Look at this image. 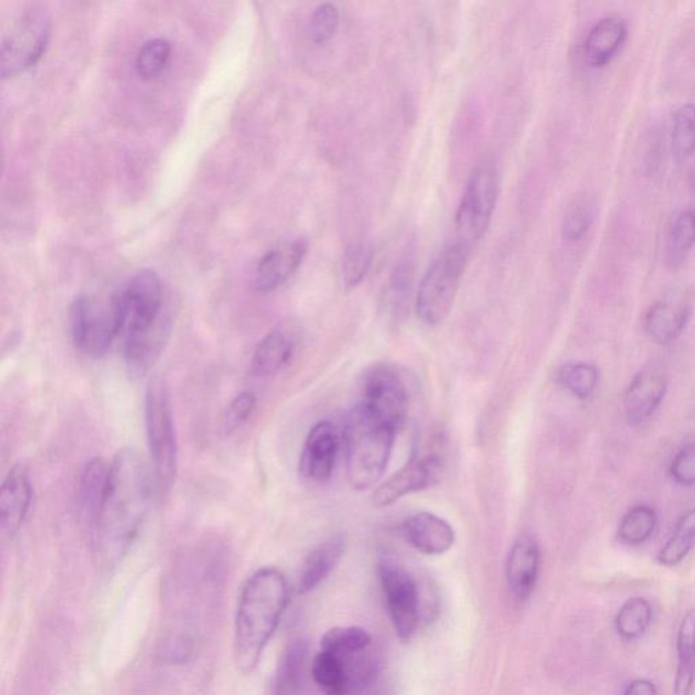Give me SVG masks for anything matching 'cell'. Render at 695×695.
I'll use <instances>...</instances> for the list:
<instances>
[{"label":"cell","instance_id":"30bf717a","mask_svg":"<svg viewBox=\"0 0 695 695\" xmlns=\"http://www.w3.org/2000/svg\"><path fill=\"white\" fill-rule=\"evenodd\" d=\"M378 573L381 590L389 608L392 628L403 642L412 640L420 624L419 586L401 563L384 558Z\"/></svg>","mask_w":695,"mask_h":695},{"label":"cell","instance_id":"5b68a950","mask_svg":"<svg viewBox=\"0 0 695 695\" xmlns=\"http://www.w3.org/2000/svg\"><path fill=\"white\" fill-rule=\"evenodd\" d=\"M145 423L157 493L164 494L174 486L179 471V446L169 389L162 378H153L147 386Z\"/></svg>","mask_w":695,"mask_h":695},{"label":"cell","instance_id":"d4e9b609","mask_svg":"<svg viewBox=\"0 0 695 695\" xmlns=\"http://www.w3.org/2000/svg\"><path fill=\"white\" fill-rule=\"evenodd\" d=\"M311 674L327 695H350L343 659L338 654L319 652L312 660Z\"/></svg>","mask_w":695,"mask_h":695},{"label":"cell","instance_id":"484cf974","mask_svg":"<svg viewBox=\"0 0 695 695\" xmlns=\"http://www.w3.org/2000/svg\"><path fill=\"white\" fill-rule=\"evenodd\" d=\"M695 546V509L686 512L677 522L675 532L662 550L657 561L663 567H675L685 560Z\"/></svg>","mask_w":695,"mask_h":695},{"label":"cell","instance_id":"d6a6232c","mask_svg":"<svg viewBox=\"0 0 695 695\" xmlns=\"http://www.w3.org/2000/svg\"><path fill=\"white\" fill-rule=\"evenodd\" d=\"M695 244V210L686 209L677 216L669 238V261L682 262Z\"/></svg>","mask_w":695,"mask_h":695},{"label":"cell","instance_id":"e0dca14e","mask_svg":"<svg viewBox=\"0 0 695 695\" xmlns=\"http://www.w3.org/2000/svg\"><path fill=\"white\" fill-rule=\"evenodd\" d=\"M402 534L412 548L426 556L444 555L457 538L452 524L431 512H418L407 517Z\"/></svg>","mask_w":695,"mask_h":695},{"label":"cell","instance_id":"6da1fadb","mask_svg":"<svg viewBox=\"0 0 695 695\" xmlns=\"http://www.w3.org/2000/svg\"><path fill=\"white\" fill-rule=\"evenodd\" d=\"M153 492L157 488L150 460L138 449H119L111 463L104 505L90 529L100 566L116 567L127 555L144 527Z\"/></svg>","mask_w":695,"mask_h":695},{"label":"cell","instance_id":"e575fe53","mask_svg":"<svg viewBox=\"0 0 695 695\" xmlns=\"http://www.w3.org/2000/svg\"><path fill=\"white\" fill-rule=\"evenodd\" d=\"M374 261V250L368 243L356 242L346 248L343 255V277L346 287L355 288L367 276Z\"/></svg>","mask_w":695,"mask_h":695},{"label":"cell","instance_id":"7402d4cb","mask_svg":"<svg viewBox=\"0 0 695 695\" xmlns=\"http://www.w3.org/2000/svg\"><path fill=\"white\" fill-rule=\"evenodd\" d=\"M111 464L105 459L95 457L88 460L79 477L78 501L83 520L89 523V528L99 520L102 505L110 487Z\"/></svg>","mask_w":695,"mask_h":695},{"label":"cell","instance_id":"cb8c5ba5","mask_svg":"<svg viewBox=\"0 0 695 695\" xmlns=\"http://www.w3.org/2000/svg\"><path fill=\"white\" fill-rule=\"evenodd\" d=\"M674 695H692L695 685V608L683 615L676 637Z\"/></svg>","mask_w":695,"mask_h":695},{"label":"cell","instance_id":"4fadbf2b","mask_svg":"<svg viewBox=\"0 0 695 695\" xmlns=\"http://www.w3.org/2000/svg\"><path fill=\"white\" fill-rule=\"evenodd\" d=\"M339 449L338 429L330 421H319L307 434L301 449V475L311 481H328L338 464Z\"/></svg>","mask_w":695,"mask_h":695},{"label":"cell","instance_id":"ac0fdd59","mask_svg":"<svg viewBox=\"0 0 695 695\" xmlns=\"http://www.w3.org/2000/svg\"><path fill=\"white\" fill-rule=\"evenodd\" d=\"M299 343L298 329L282 324L262 339L250 361V373L254 378H270L287 366Z\"/></svg>","mask_w":695,"mask_h":695},{"label":"cell","instance_id":"1f68e13d","mask_svg":"<svg viewBox=\"0 0 695 695\" xmlns=\"http://www.w3.org/2000/svg\"><path fill=\"white\" fill-rule=\"evenodd\" d=\"M672 147L677 161L691 158L695 152V105L685 104L676 111L672 127Z\"/></svg>","mask_w":695,"mask_h":695},{"label":"cell","instance_id":"836d02e7","mask_svg":"<svg viewBox=\"0 0 695 695\" xmlns=\"http://www.w3.org/2000/svg\"><path fill=\"white\" fill-rule=\"evenodd\" d=\"M592 221V203L580 195L569 203L562 219V237L568 242H578L589 231Z\"/></svg>","mask_w":695,"mask_h":695},{"label":"cell","instance_id":"3957f363","mask_svg":"<svg viewBox=\"0 0 695 695\" xmlns=\"http://www.w3.org/2000/svg\"><path fill=\"white\" fill-rule=\"evenodd\" d=\"M289 602L286 577L276 568H262L244 583L239 596L233 653L239 671L252 674L281 624Z\"/></svg>","mask_w":695,"mask_h":695},{"label":"cell","instance_id":"d6986e66","mask_svg":"<svg viewBox=\"0 0 695 695\" xmlns=\"http://www.w3.org/2000/svg\"><path fill=\"white\" fill-rule=\"evenodd\" d=\"M540 566L539 546L532 537L517 539L506 560L505 574L512 596L524 602L537 585Z\"/></svg>","mask_w":695,"mask_h":695},{"label":"cell","instance_id":"2e32d148","mask_svg":"<svg viewBox=\"0 0 695 695\" xmlns=\"http://www.w3.org/2000/svg\"><path fill=\"white\" fill-rule=\"evenodd\" d=\"M307 253L304 239H296L270 250L262 255L254 273L255 288L261 293H271L287 283L299 270Z\"/></svg>","mask_w":695,"mask_h":695},{"label":"cell","instance_id":"4dcf8cb0","mask_svg":"<svg viewBox=\"0 0 695 695\" xmlns=\"http://www.w3.org/2000/svg\"><path fill=\"white\" fill-rule=\"evenodd\" d=\"M170 55H172V47H170L168 39L159 37L148 39L136 55L135 67L138 76L146 81L161 76L164 68L168 67Z\"/></svg>","mask_w":695,"mask_h":695},{"label":"cell","instance_id":"52a82bcc","mask_svg":"<svg viewBox=\"0 0 695 695\" xmlns=\"http://www.w3.org/2000/svg\"><path fill=\"white\" fill-rule=\"evenodd\" d=\"M499 192L500 175L495 164L491 161L478 163L467 180L455 215L457 241L470 248L480 241L491 225Z\"/></svg>","mask_w":695,"mask_h":695},{"label":"cell","instance_id":"8992f818","mask_svg":"<svg viewBox=\"0 0 695 695\" xmlns=\"http://www.w3.org/2000/svg\"><path fill=\"white\" fill-rule=\"evenodd\" d=\"M470 254V247L454 241L432 261L415 295V311L421 321L434 327L452 312Z\"/></svg>","mask_w":695,"mask_h":695},{"label":"cell","instance_id":"74e56055","mask_svg":"<svg viewBox=\"0 0 695 695\" xmlns=\"http://www.w3.org/2000/svg\"><path fill=\"white\" fill-rule=\"evenodd\" d=\"M672 480L681 487L695 486V443L687 444L672 459L670 467Z\"/></svg>","mask_w":695,"mask_h":695},{"label":"cell","instance_id":"f546056e","mask_svg":"<svg viewBox=\"0 0 695 695\" xmlns=\"http://www.w3.org/2000/svg\"><path fill=\"white\" fill-rule=\"evenodd\" d=\"M652 617V607L647 600L640 596L630 597L619 608L615 626H617L618 635L625 640H636L646 634Z\"/></svg>","mask_w":695,"mask_h":695},{"label":"cell","instance_id":"9a60e30c","mask_svg":"<svg viewBox=\"0 0 695 695\" xmlns=\"http://www.w3.org/2000/svg\"><path fill=\"white\" fill-rule=\"evenodd\" d=\"M437 465L435 457H418L409 460L406 466L375 489L374 505L385 509L406 495L424 491L434 481Z\"/></svg>","mask_w":695,"mask_h":695},{"label":"cell","instance_id":"8d00e7d4","mask_svg":"<svg viewBox=\"0 0 695 695\" xmlns=\"http://www.w3.org/2000/svg\"><path fill=\"white\" fill-rule=\"evenodd\" d=\"M255 407H258V397L253 391H242L233 398L230 406L227 407L224 418V430L226 434H232L247 424L252 418Z\"/></svg>","mask_w":695,"mask_h":695},{"label":"cell","instance_id":"d590c367","mask_svg":"<svg viewBox=\"0 0 695 695\" xmlns=\"http://www.w3.org/2000/svg\"><path fill=\"white\" fill-rule=\"evenodd\" d=\"M340 13L333 3L319 4L310 19V37L312 43L327 45L332 42L339 31Z\"/></svg>","mask_w":695,"mask_h":695},{"label":"cell","instance_id":"44dd1931","mask_svg":"<svg viewBox=\"0 0 695 695\" xmlns=\"http://www.w3.org/2000/svg\"><path fill=\"white\" fill-rule=\"evenodd\" d=\"M346 546L345 534L340 533L310 551L299 574V594H307V592L316 590L330 577V573L338 568L341 558L344 557Z\"/></svg>","mask_w":695,"mask_h":695},{"label":"cell","instance_id":"ffe728a7","mask_svg":"<svg viewBox=\"0 0 695 695\" xmlns=\"http://www.w3.org/2000/svg\"><path fill=\"white\" fill-rule=\"evenodd\" d=\"M628 38V26L617 16H606L591 27L583 47L586 65L603 68L612 62Z\"/></svg>","mask_w":695,"mask_h":695},{"label":"cell","instance_id":"7c38bea8","mask_svg":"<svg viewBox=\"0 0 695 695\" xmlns=\"http://www.w3.org/2000/svg\"><path fill=\"white\" fill-rule=\"evenodd\" d=\"M33 501L31 472L24 464H15L0 488V526L5 537L20 533L30 515Z\"/></svg>","mask_w":695,"mask_h":695},{"label":"cell","instance_id":"ba28073f","mask_svg":"<svg viewBox=\"0 0 695 695\" xmlns=\"http://www.w3.org/2000/svg\"><path fill=\"white\" fill-rule=\"evenodd\" d=\"M68 329L76 350L90 358H101L111 352L118 340V327L112 301L106 305L90 296L72 301Z\"/></svg>","mask_w":695,"mask_h":695},{"label":"cell","instance_id":"9c48e42d","mask_svg":"<svg viewBox=\"0 0 695 695\" xmlns=\"http://www.w3.org/2000/svg\"><path fill=\"white\" fill-rule=\"evenodd\" d=\"M50 24L47 15L31 11L4 34L0 45V72L13 78L36 66L48 47Z\"/></svg>","mask_w":695,"mask_h":695},{"label":"cell","instance_id":"83f0119b","mask_svg":"<svg viewBox=\"0 0 695 695\" xmlns=\"http://www.w3.org/2000/svg\"><path fill=\"white\" fill-rule=\"evenodd\" d=\"M557 381L578 400H586L600 384V369L591 363H567L558 369Z\"/></svg>","mask_w":695,"mask_h":695},{"label":"cell","instance_id":"7a4b0ae2","mask_svg":"<svg viewBox=\"0 0 695 695\" xmlns=\"http://www.w3.org/2000/svg\"><path fill=\"white\" fill-rule=\"evenodd\" d=\"M122 340L124 362L133 378L150 372L168 344L172 321L164 309L161 278L140 271L111 299Z\"/></svg>","mask_w":695,"mask_h":695},{"label":"cell","instance_id":"f35d334b","mask_svg":"<svg viewBox=\"0 0 695 695\" xmlns=\"http://www.w3.org/2000/svg\"><path fill=\"white\" fill-rule=\"evenodd\" d=\"M624 695H658V691L651 681L636 680L626 687Z\"/></svg>","mask_w":695,"mask_h":695},{"label":"cell","instance_id":"4316f807","mask_svg":"<svg viewBox=\"0 0 695 695\" xmlns=\"http://www.w3.org/2000/svg\"><path fill=\"white\" fill-rule=\"evenodd\" d=\"M372 643L373 637L366 629L358 626H340L323 635L321 651L338 654V657H350V654L367 651Z\"/></svg>","mask_w":695,"mask_h":695},{"label":"cell","instance_id":"8fae6325","mask_svg":"<svg viewBox=\"0 0 695 695\" xmlns=\"http://www.w3.org/2000/svg\"><path fill=\"white\" fill-rule=\"evenodd\" d=\"M363 403L375 418L396 431L400 430L409 414V390L396 368L378 366L364 380Z\"/></svg>","mask_w":695,"mask_h":695},{"label":"cell","instance_id":"5bb4252c","mask_svg":"<svg viewBox=\"0 0 695 695\" xmlns=\"http://www.w3.org/2000/svg\"><path fill=\"white\" fill-rule=\"evenodd\" d=\"M669 389V378L659 367H647L631 380L625 395V413L630 425H640L651 419L662 406Z\"/></svg>","mask_w":695,"mask_h":695},{"label":"cell","instance_id":"f1b7e54d","mask_svg":"<svg viewBox=\"0 0 695 695\" xmlns=\"http://www.w3.org/2000/svg\"><path fill=\"white\" fill-rule=\"evenodd\" d=\"M658 526V515L652 506L637 505L626 512L618 527V539L628 546H638L652 537Z\"/></svg>","mask_w":695,"mask_h":695},{"label":"cell","instance_id":"603a6c76","mask_svg":"<svg viewBox=\"0 0 695 695\" xmlns=\"http://www.w3.org/2000/svg\"><path fill=\"white\" fill-rule=\"evenodd\" d=\"M691 316V306L683 301L662 300L649 309L643 327L654 343L669 345L685 332Z\"/></svg>","mask_w":695,"mask_h":695},{"label":"cell","instance_id":"277c9868","mask_svg":"<svg viewBox=\"0 0 695 695\" xmlns=\"http://www.w3.org/2000/svg\"><path fill=\"white\" fill-rule=\"evenodd\" d=\"M397 431L358 403L348 414L343 431L346 478L357 492L368 491L384 478Z\"/></svg>","mask_w":695,"mask_h":695}]
</instances>
